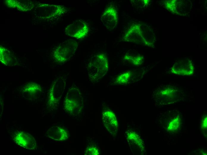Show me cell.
<instances>
[{
  "label": "cell",
  "instance_id": "obj_12",
  "mask_svg": "<svg viewBox=\"0 0 207 155\" xmlns=\"http://www.w3.org/2000/svg\"><path fill=\"white\" fill-rule=\"evenodd\" d=\"M40 86L35 83H30L23 87L22 94L25 98L28 99H34L37 98L42 92Z\"/></svg>",
  "mask_w": 207,
  "mask_h": 155
},
{
  "label": "cell",
  "instance_id": "obj_15",
  "mask_svg": "<svg viewBox=\"0 0 207 155\" xmlns=\"http://www.w3.org/2000/svg\"><path fill=\"white\" fill-rule=\"evenodd\" d=\"M99 149L95 146H91L87 147L84 151L85 155H98Z\"/></svg>",
  "mask_w": 207,
  "mask_h": 155
},
{
  "label": "cell",
  "instance_id": "obj_11",
  "mask_svg": "<svg viewBox=\"0 0 207 155\" xmlns=\"http://www.w3.org/2000/svg\"><path fill=\"white\" fill-rule=\"evenodd\" d=\"M46 137L54 140L62 141L67 139L68 137L67 131L58 126L49 128L46 133Z\"/></svg>",
  "mask_w": 207,
  "mask_h": 155
},
{
  "label": "cell",
  "instance_id": "obj_7",
  "mask_svg": "<svg viewBox=\"0 0 207 155\" xmlns=\"http://www.w3.org/2000/svg\"><path fill=\"white\" fill-rule=\"evenodd\" d=\"M195 69L192 61L186 59L176 62L171 68L170 72L175 75L189 76L194 73Z\"/></svg>",
  "mask_w": 207,
  "mask_h": 155
},
{
  "label": "cell",
  "instance_id": "obj_8",
  "mask_svg": "<svg viewBox=\"0 0 207 155\" xmlns=\"http://www.w3.org/2000/svg\"><path fill=\"white\" fill-rule=\"evenodd\" d=\"M14 142L21 147L30 150L34 149L36 147V140L30 134L23 131H18L13 135Z\"/></svg>",
  "mask_w": 207,
  "mask_h": 155
},
{
  "label": "cell",
  "instance_id": "obj_5",
  "mask_svg": "<svg viewBox=\"0 0 207 155\" xmlns=\"http://www.w3.org/2000/svg\"><path fill=\"white\" fill-rule=\"evenodd\" d=\"M78 46V43L73 39H68L61 44L55 49L53 56L58 63H65L75 54Z\"/></svg>",
  "mask_w": 207,
  "mask_h": 155
},
{
  "label": "cell",
  "instance_id": "obj_13",
  "mask_svg": "<svg viewBox=\"0 0 207 155\" xmlns=\"http://www.w3.org/2000/svg\"><path fill=\"white\" fill-rule=\"evenodd\" d=\"M132 77V73L131 71H128L122 73L117 77L115 82L117 84L124 85L129 82Z\"/></svg>",
  "mask_w": 207,
  "mask_h": 155
},
{
  "label": "cell",
  "instance_id": "obj_10",
  "mask_svg": "<svg viewBox=\"0 0 207 155\" xmlns=\"http://www.w3.org/2000/svg\"><path fill=\"white\" fill-rule=\"evenodd\" d=\"M102 119L107 129L112 134L115 132L117 127V122L114 113L110 110H106L102 113Z\"/></svg>",
  "mask_w": 207,
  "mask_h": 155
},
{
  "label": "cell",
  "instance_id": "obj_2",
  "mask_svg": "<svg viewBox=\"0 0 207 155\" xmlns=\"http://www.w3.org/2000/svg\"><path fill=\"white\" fill-rule=\"evenodd\" d=\"M88 76L92 82H97L106 73L108 68L107 57L99 53L91 57L86 66Z\"/></svg>",
  "mask_w": 207,
  "mask_h": 155
},
{
  "label": "cell",
  "instance_id": "obj_9",
  "mask_svg": "<svg viewBox=\"0 0 207 155\" xmlns=\"http://www.w3.org/2000/svg\"><path fill=\"white\" fill-rule=\"evenodd\" d=\"M118 15L113 7L107 8L102 15L101 19L104 25L108 29H113L117 21Z\"/></svg>",
  "mask_w": 207,
  "mask_h": 155
},
{
  "label": "cell",
  "instance_id": "obj_4",
  "mask_svg": "<svg viewBox=\"0 0 207 155\" xmlns=\"http://www.w3.org/2000/svg\"><path fill=\"white\" fill-rule=\"evenodd\" d=\"M66 79L65 77H58L52 82L47 97V105L54 109L59 105L61 99L65 89Z\"/></svg>",
  "mask_w": 207,
  "mask_h": 155
},
{
  "label": "cell",
  "instance_id": "obj_16",
  "mask_svg": "<svg viewBox=\"0 0 207 155\" xmlns=\"http://www.w3.org/2000/svg\"><path fill=\"white\" fill-rule=\"evenodd\" d=\"M207 117L206 116H205L203 119L201 123V128L203 130H206L207 129Z\"/></svg>",
  "mask_w": 207,
  "mask_h": 155
},
{
  "label": "cell",
  "instance_id": "obj_6",
  "mask_svg": "<svg viewBox=\"0 0 207 155\" xmlns=\"http://www.w3.org/2000/svg\"><path fill=\"white\" fill-rule=\"evenodd\" d=\"M89 27L83 21L76 20L68 25L65 29L66 34L77 39L84 38L89 32Z\"/></svg>",
  "mask_w": 207,
  "mask_h": 155
},
{
  "label": "cell",
  "instance_id": "obj_1",
  "mask_svg": "<svg viewBox=\"0 0 207 155\" xmlns=\"http://www.w3.org/2000/svg\"><path fill=\"white\" fill-rule=\"evenodd\" d=\"M181 87L172 83L161 84L156 87L153 95L156 102L163 105L179 102L184 95Z\"/></svg>",
  "mask_w": 207,
  "mask_h": 155
},
{
  "label": "cell",
  "instance_id": "obj_3",
  "mask_svg": "<svg viewBox=\"0 0 207 155\" xmlns=\"http://www.w3.org/2000/svg\"><path fill=\"white\" fill-rule=\"evenodd\" d=\"M83 106V99L80 89L73 85L68 89L63 102L65 111L71 114L76 115L81 111Z\"/></svg>",
  "mask_w": 207,
  "mask_h": 155
},
{
  "label": "cell",
  "instance_id": "obj_14",
  "mask_svg": "<svg viewBox=\"0 0 207 155\" xmlns=\"http://www.w3.org/2000/svg\"><path fill=\"white\" fill-rule=\"evenodd\" d=\"M181 123L180 119L176 117L173 119L170 123L167 129L170 131H175L179 127Z\"/></svg>",
  "mask_w": 207,
  "mask_h": 155
}]
</instances>
